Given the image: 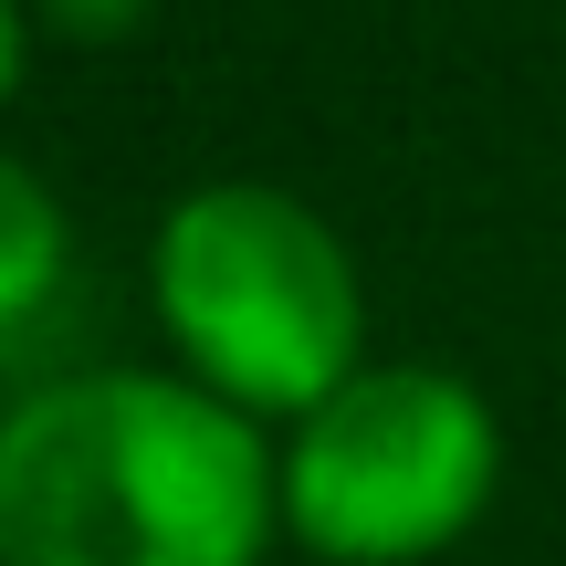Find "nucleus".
<instances>
[{"mask_svg": "<svg viewBox=\"0 0 566 566\" xmlns=\"http://www.w3.org/2000/svg\"><path fill=\"white\" fill-rule=\"evenodd\" d=\"M63 283H74V210L32 158H0V336L42 325Z\"/></svg>", "mask_w": 566, "mask_h": 566, "instance_id": "obj_4", "label": "nucleus"}, {"mask_svg": "<svg viewBox=\"0 0 566 566\" xmlns=\"http://www.w3.org/2000/svg\"><path fill=\"white\" fill-rule=\"evenodd\" d=\"M147 315L179 378L263 420L273 441L367 367V283L304 189L200 179L147 231Z\"/></svg>", "mask_w": 566, "mask_h": 566, "instance_id": "obj_2", "label": "nucleus"}, {"mask_svg": "<svg viewBox=\"0 0 566 566\" xmlns=\"http://www.w3.org/2000/svg\"><path fill=\"white\" fill-rule=\"evenodd\" d=\"M21 74H32V0H0V116H11Z\"/></svg>", "mask_w": 566, "mask_h": 566, "instance_id": "obj_6", "label": "nucleus"}, {"mask_svg": "<svg viewBox=\"0 0 566 566\" xmlns=\"http://www.w3.org/2000/svg\"><path fill=\"white\" fill-rule=\"evenodd\" d=\"M283 441L179 367H74L0 399V566H263Z\"/></svg>", "mask_w": 566, "mask_h": 566, "instance_id": "obj_1", "label": "nucleus"}, {"mask_svg": "<svg viewBox=\"0 0 566 566\" xmlns=\"http://www.w3.org/2000/svg\"><path fill=\"white\" fill-rule=\"evenodd\" d=\"M147 0H32V21H63L74 42H105V32H137Z\"/></svg>", "mask_w": 566, "mask_h": 566, "instance_id": "obj_5", "label": "nucleus"}, {"mask_svg": "<svg viewBox=\"0 0 566 566\" xmlns=\"http://www.w3.org/2000/svg\"><path fill=\"white\" fill-rule=\"evenodd\" d=\"M504 493V420L462 367L367 357L283 430V535L315 566H430Z\"/></svg>", "mask_w": 566, "mask_h": 566, "instance_id": "obj_3", "label": "nucleus"}]
</instances>
